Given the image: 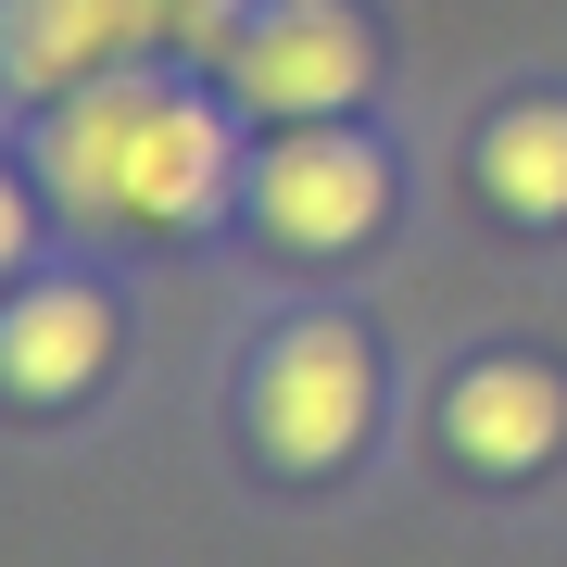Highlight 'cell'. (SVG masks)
Returning <instances> with one entry per match:
<instances>
[{"label":"cell","mask_w":567,"mask_h":567,"mask_svg":"<svg viewBox=\"0 0 567 567\" xmlns=\"http://www.w3.org/2000/svg\"><path fill=\"white\" fill-rule=\"evenodd\" d=\"M39 177L63 189V215L140 227V240H189V227L227 215V189H252L240 152H227V114L189 76H89V89H63L51 140H39Z\"/></svg>","instance_id":"1"},{"label":"cell","mask_w":567,"mask_h":567,"mask_svg":"<svg viewBox=\"0 0 567 567\" xmlns=\"http://www.w3.org/2000/svg\"><path fill=\"white\" fill-rule=\"evenodd\" d=\"M365 429H379V353H365V328L353 316L278 328L265 365H252V442H265V466L328 480V466L365 454Z\"/></svg>","instance_id":"2"},{"label":"cell","mask_w":567,"mask_h":567,"mask_svg":"<svg viewBox=\"0 0 567 567\" xmlns=\"http://www.w3.org/2000/svg\"><path fill=\"white\" fill-rule=\"evenodd\" d=\"M379 215H391V164H379V140H353L341 114L290 126V140L252 164V227L278 252H353V240H379Z\"/></svg>","instance_id":"3"},{"label":"cell","mask_w":567,"mask_h":567,"mask_svg":"<svg viewBox=\"0 0 567 567\" xmlns=\"http://www.w3.org/2000/svg\"><path fill=\"white\" fill-rule=\"evenodd\" d=\"M365 76H379V39H365L341 0H265L240 39H227V89H240L252 114H290V126L353 114Z\"/></svg>","instance_id":"4"},{"label":"cell","mask_w":567,"mask_h":567,"mask_svg":"<svg viewBox=\"0 0 567 567\" xmlns=\"http://www.w3.org/2000/svg\"><path fill=\"white\" fill-rule=\"evenodd\" d=\"M152 39H177V0H0V76L39 89V102L114 76Z\"/></svg>","instance_id":"5"},{"label":"cell","mask_w":567,"mask_h":567,"mask_svg":"<svg viewBox=\"0 0 567 567\" xmlns=\"http://www.w3.org/2000/svg\"><path fill=\"white\" fill-rule=\"evenodd\" d=\"M454 454L480 466V480H529V466H555L567 454V379L555 365H529V353H492V365H466L454 379Z\"/></svg>","instance_id":"6"},{"label":"cell","mask_w":567,"mask_h":567,"mask_svg":"<svg viewBox=\"0 0 567 567\" xmlns=\"http://www.w3.org/2000/svg\"><path fill=\"white\" fill-rule=\"evenodd\" d=\"M114 365V303L89 278H39L25 303H0V391L13 404H76Z\"/></svg>","instance_id":"7"},{"label":"cell","mask_w":567,"mask_h":567,"mask_svg":"<svg viewBox=\"0 0 567 567\" xmlns=\"http://www.w3.org/2000/svg\"><path fill=\"white\" fill-rule=\"evenodd\" d=\"M480 189H492L517 227H567V102H517V114H492V140H480Z\"/></svg>","instance_id":"8"},{"label":"cell","mask_w":567,"mask_h":567,"mask_svg":"<svg viewBox=\"0 0 567 567\" xmlns=\"http://www.w3.org/2000/svg\"><path fill=\"white\" fill-rule=\"evenodd\" d=\"M25 265V177H0V278Z\"/></svg>","instance_id":"9"}]
</instances>
